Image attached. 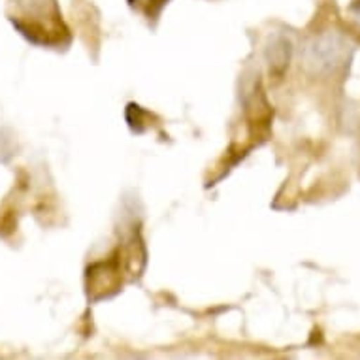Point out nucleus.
<instances>
[{
	"instance_id": "7ed1b4c3",
	"label": "nucleus",
	"mask_w": 360,
	"mask_h": 360,
	"mask_svg": "<svg viewBox=\"0 0 360 360\" xmlns=\"http://www.w3.org/2000/svg\"><path fill=\"white\" fill-rule=\"evenodd\" d=\"M290 57H292V44L285 36H274L266 46V63L270 66L272 74L281 76L289 68Z\"/></svg>"
},
{
	"instance_id": "39448f33",
	"label": "nucleus",
	"mask_w": 360,
	"mask_h": 360,
	"mask_svg": "<svg viewBox=\"0 0 360 360\" xmlns=\"http://www.w3.org/2000/svg\"><path fill=\"white\" fill-rule=\"evenodd\" d=\"M129 2L130 4H134V2H136V4H142V6L146 8H151L153 4H160V6H162L166 0H129Z\"/></svg>"
},
{
	"instance_id": "20e7f679",
	"label": "nucleus",
	"mask_w": 360,
	"mask_h": 360,
	"mask_svg": "<svg viewBox=\"0 0 360 360\" xmlns=\"http://www.w3.org/2000/svg\"><path fill=\"white\" fill-rule=\"evenodd\" d=\"M347 12H349V15H351V19H353L354 23L360 27V0H353Z\"/></svg>"
},
{
	"instance_id": "f03ea898",
	"label": "nucleus",
	"mask_w": 360,
	"mask_h": 360,
	"mask_svg": "<svg viewBox=\"0 0 360 360\" xmlns=\"http://www.w3.org/2000/svg\"><path fill=\"white\" fill-rule=\"evenodd\" d=\"M347 41L338 32L313 36L304 48V65L313 74H334L347 59Z\"/></svg>"
},
{
	"instance_id": "f257e3e1",
	"label": "nucleus",
	"mask_w": 360,
	"mask_h": 360,
	"mask_svg": "<svg viewBox=\"0 0 360 360\" xmlns=\"http://www.w3.org/2000/svg\"><path fill=\"white\" fill-rule=\"evenodd\" d=\"M8 21L25 40L40 48H60L70 41L57 0H8Z\"/></svg>"
}]
</instances>
